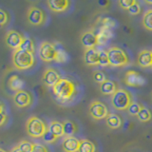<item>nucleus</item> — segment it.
<instances>
[{
    "mask_svg": "<svg viewBox=\"0 0 152 152\" xmlns=\"http://www.w3.org/2000/svg\"><path fill=\"white\" fill-rule=\"evenodd\" d=\"M75 92V86L70 80L61 78V80L53 87V93L61 101H68Z\"/></svg>",
    "mask_w": 152,
    "mask_h": 152,
    "instance_id": "obj_1",
    "label": "nucleus"
},
{
    "mask_svg": "<svg viewBox=\"0 0 152 152\" xmlns=\"http://www.w3.org/2000/svg\"><path fill=\"white\" fill-rule=\"evenodd\" d=\"M12 63L18 69H28L34 64V57L31 52L18 49L12 54Z\"/></svg>",
    "mask_w": 152,
    "mask_h": 152,
    "instance_id": "obj_2",
    "label": "nucleus"
},
{
    "mask_svg": "<svg viewBox=\"0 0 152 152\" xmlns=\"http://www.w3.org/2000/svg\"><path fill=\"white\" fill-rule=\"evenodd\" d=\"M131 103V95L125 89H117V91L112 95L111 104L117 110H126Z\"/></svg>",
    "mask_w": 152,
    "mask_h": 152,
    "instance_id": "obj_3",
    "label": "nucleus"
},
{
    "mask_svg": "<svg viewBox=\"0 0 152 152\" xmlns=\"http://www.w3.org/2000/svg\"><path fill=\"white\" fill-rule=\"evenodd\" d=\"M26 129L31 137L40 138L46 133L47 126L41 119L36 116H31L26 124Z\"/></svg>",
    "mask_w": 152,
    "mask_h": 152,
    "instance_id": "obj_4",
    "label": "nucleus"
},
{
    "mask_svg": "<svg viewBox=\"0 0 152 152\" xmlns=\"http://www.w3.org/2000/svg\"><path fill=\"white\" fill-rule=\"evenodd\" d=\"M109 66H125L128 64V57L126 52L118 47H112L107 50Z\"/></svg>",
    "mask_w": 152,
    "mask_h": 152,
    "instance_id": "obj_5",
    "label": "nucleus"
},
{
    "mask_svg": "<svg viewBox=\"0 0 152 152\" xmlns=\"http://www.w3.org/2000/svg\"><path fill=\"white\" fill-rule=\"evenodd\" d=\"M39 57L45 62L57 61L58 59V52L54 44L50 42H43L39 47Z\"/></svg>",
    "mask_w": 152,
    "mask_h": 152,
    "instance_id": "obj_6",
    "label": "nucleus"
},
{
    "mask_svg": "<svg viewBox=\"0 0 152 152\" xmlns=\"http://www.w3.org/2000/svg\"><path fill=\"white\" fill-rule=\"evenodd\" d=\"M89 114L95 120L107 119L108 116V109L104 103L100 101H93L89 107Z\"/></svg>",
    "mask_w": 152,
    "mask_h": 152,
    "instance_id": "obj_7",
    "label": "nucleus"
},
{
    "mask_svg": "<svg viewBox=\"0 0 152 152\" xmlns=\"http://www.w3.org/2000/svg\"><path fill=\"white\" fill-rule=\"evenodd\" d=\"M27 19L30 24L33 26H40L45 22V14L41 9L35 6H31L28 10Z\"/></svg>",
    "mask_w": 152,
    "mask_h": 152,
    "instance_id": "obj_8",
    "label": "nucleus"
},
{
    "mask_svg": "<svg viewBox=\"0 0 152 152\" xmlns=\"http://www.w3.org/2000/svg\"><path fill=\"white\" fill-rule=\"evenodd\" d=\"M24 41V37L16 31H10L6 36H5V43L10 48H12L14 50L20 49L22 43Z\"/></svg>",
    "mask_w": 152,
    "mask_h": 152,
    "instance_id": "obj_9",
    "label": "nucleus"
},
{
    "mask_svg": "<svg viewBox=\"0 0 152 152\" xmlns=\"http://www.w3.org/2000/svg\"><path fill=\"white\" fill-rule=\"evenodd\" d=\"M125 83L129 87H140V86L145 85V80L136 71L128 70L125 76Z\"/></svg>",
    "mask_w": 152,
    "mask_h": 152,
    "instance_id": "obj_10",
    "label": "nucleus"
},
{
    "mask_svg": "<svg viewBox=\"0 0 152 152\" xmlns=\"http://www.w3.org/2000/svg\"><path fill=\"white\" fill-rule=\"evenodd\" d=\"M61 80L60 74L53 69H48L43 74V82L47 86L53 88L54 86Z\"/></svg>",
    "mask_w": 152,
    "mask_h": 152,
    "instance_id": "obj_11",
    "label": "nucleus"
},
{
    "mask_svg": "<svg viewBox=\"0 0 152 152\" xmlns=\"http://www.w3.org/2000/svg\"><path fill=\"white\" fill-rule=\"evenodd\" d=\"M81 43L86 49H93L95 46H97V44H99L98 36L95 35L91 31H86L81 36Z\"/></svg>",
    "mask_w": 152,
    "mask_h": 152,
    "instance_id": "obj_12",
    "label": "nucleus"
},
{
    "mask_svg": "<svg viewBox=\"0 0 152 152\" xmlns=\"http://www.w3.org/2000/svg\"><path fill=\"white\" fill-rule=\"evenodd\" d=\"M14 104L19 107H26L31 104V97L25 90H20V91L15 92L13 96Z\"/></svg>",
    "mask_w": 152,
    "mask_h": 152,
    "instance_id": "obj_13",
    "label": "nucleus"
},
{
    "mask_svg": "<svg viewBox=\"0 0 152 152\" xmlns=\"http://www.w3.org/2000/svg\"><path fill=\"white\" fill-rule=\"evenodd\" d=\"M62 147L65 152H78L80 147V140L73 136L65 137L62 142Z\"/></svg>",
    "mask_w": 152,
    "mask_h": 152,
    "instance_id": "obj_14",
    "label": "nucleus"
},
{
    "mask_svg": "<svg viewBox=\"0 0 152 152\" xmlns=\"http://www.w3.org/2000/svg\"><path fill=\"white\" fill-rule=\"evenodd\" d=\"M84 62L88 66L99 65V50H97L95 48L86 49L84 52Z\"/></svg>",
    "mask_w": 152,
    "mask_h": 152,
    "instance_id": "obj_15",
    "label": "nucleus"
},
{
    "mask_svg": "<svg viewBox=\"0 0 152 152\" xmlns=\"http://www.w3.org/2000/svg\"><path fill=\"white\" fill-rule=\"evenodd\" d=\"M47 4L51 11L56 12H64L69 6V2L68 0H49Z\"/></svg>",
    "mask_w": 152,
    "mask_h": 152,
    "instance_id": "obj_16",
    "label": "nucleus"
},
{
    "mask_svg": "<svg viewBox=\"0 0 152 152\" xmlns=\"http://www.w3.org/2000/svg\"><path fill=\"white\" fill-rule=\"evenodd\" d=\"M138 65L142 68H149L151 66V62H152V54L151 50H142L139 55H138Z\"/></svg>",
    "mask_w": 152,
    "mask_h": 152,
    "instance_id": "obj_17",
    "label": "nucleus"
},
{
    "mask_svg": "<svg viewBox=\"0 0 152 152\" xmlns=\"http://www.w3.org/2000/svg\"><path fill=\"white\" fill-rule=\"evenodd\" d=\"M100 91L104 95H113L117 91L116 84L110 80L104 81V83L100 85Z\"/></svg>",
    "mask_w": 152,
    "mask_h": 152,
    "instance_id": "obj_18",
    "label": "nucleus"
},
{
    "mask_svg": "<svg viewBox=\"0 0 152 152\" xmlns=\"http://www.w3.org/2000/svg\"><path fill=\"white\" fill-rule=\"evenodd\" d=\"M106 123L107 126L110 128H113V129H116V128H120L122 126V119L120 118V116H118L117 114L114 113H109L108 116L106 119Z\"/></svg>",
    "mask_w": 152,
    "mask_h": 152,
    "instance_id": "obj_19",
    "label": "nucleus"
},
{
    "mask_svg": "<svg viewBox=\"0 0 152 152\" xmlns=\"http://www.w3.org/2000/svg\"><path fill=\"white\" fill-rule=\"evenodd\" d=\"M8 85L10 88L13 91H20V90H23V87H24V81L22 79H20L16 75H12L11 78L9 79Z\"/></svg>",
    "mask_w": 152,
    "mask_h": 152,
    "instance_id": "obj_20",
    "label": "nucleus"
},
{
    "mask_svg": "<svg viewBox=\"0 0 152 152\" xmlns=\"http://www.w3.org/2000/svg\"><path fill=\"white\" fill-rule=\"evenodd\" d=\"M49 128L50 129V131L57 137H62V136H65L64 134V126H63V123L58 122V121H52L50 123V125L49 126Z\"/></svg>",
    "mask_w": 152,
    "mask_h": 152,
    "instance_id": "obj_21",
    "label": "nucleus"
},
{
    "mask_svg": "<svg viewBox=\"0 0 152 152\" xmlns=\"http://www.w3.org/2000/svg\"><path fill=\"white\" fill-rule=\"evenodd\" d=\"M78 152H95V145L89 140H80V147Z\"/></svg>",
    "mask_w": 152,
    "mask_h": 152,
    "instance_id": "obj_22",
    "label": "nucleus"
},
{
    "mask_svg": "<svg viewBox=\"0 0 152 152\" xmlns=\"http://www.w3.org/2000/svg\"><path fill=\"white\" fill-rule=\"evenodd\" d=\"M63 126H64V134L66 137H71L73 136V134L77 130L76 126L74 125L73 122L71 121H65L63 122Z\"/></svg>",
    "mask_w": 152,
    "mask_h": 152,
    "instance_id": "obj_23",
    "label": "nucleus"
},
{
    "mask_svg": "<svg viewBox=\"0 0 152 152\" xmlns=\"http://www.w3.org/2000/svg\"><path fill=\"white\" fill-rule=\"evenodd\" d=\"M137 118L139 119V121H141V122H142V123L148 122V121L151 120V118H152L151 111H150L147 107H145L142 106V109H141V111H140L139 114L137 115Z\"/></svg>",
    "mask_w": 152,
    "mask_h": 152,
    "instance_id": "obj_24",
    "label": "nucleus"
},
{
    "mask_svg": "<svg viewBox=\"0 0 152 152\" xmlns=\"http://www.w3.org/2000/svg\"><path fill=\"white\" fill-rule=\"evenodd\" d=\"M142 25L148 31H152V9L146 11L142 16Z\"/></svg>",
    "mask_w": 152,
    "mask_h": 152,
    "instance_id": "obj_25",
    "label": "nucleus"
},
{
    "mask_svg": "<svg viewBox=\"0 0 152 152\" xmlns=\"http://www.w3.org/2000/svg\"><path fill=\"white\" fill-rule=\"evenodd\" d=\"M20 50H23L25 51L31 52V53H34V46H33V42L31 38L24 37V41L20 47Z\"/></svg>",
    "mask_w": 152,
    "mask_h": 152,
    "instance_id": "obj_26",
    "label": "nucleus"
},
{
    "mask_svg": "<svg viewBox=\"0 0 152 152\" xmlns=\"http://www.w3.org/2000/svg\"><path fill=\"white\" fill-rule=\"evenodd\" d=\"M16 146L21 152H31L33 149V144L28 141H22Z\"/></svg>",
    "mask_w": 152,
    "mask_h": 152,
    "instance_id": "obj_27",
    "label": "nucleus"
},
{
    "mask_svg": "<svg viewBox=\"0 0 152 152\" xmlns=\"http://www.w3.org/2000/svg\"><path fill=\"white\" fill-rule=\"evenodd\" d=\"M142 107V104H140L139 103L132 102L130 104V106L128 107L127 111H128V113L130 114V115H132V116H137L138 114H139V112L141 111Z\"/></svg>",
    "mask_w": 152,
    "mask_h": 152,
    "instance_id": "obj_28",
    "label": "nucleus"
},
{
    "mask_svg": "<svg viewBox=\"0 0 152 152\" xmlns=\"http://www.w3.org/2000/svg\"><path fill=\"white\" fill-rule=\"evenodd\" d=\"M99 65L102 66H109V59H108L107 51L99 50Z\"/></svg>",
    "mask_w": 152,
    "mask_h": 152,
    "instance_id": "obj_29",
    "label": "nucleus"
},
{
    "mask_svg": "<svg viewBox=\"0 0 152 152\" xmlns=\"http://www.w3.org/2000/svg\"><path fill=\"white\" fill-rule=\"evenodd\" d=\"M93 80L95 81L96 83L100 84L101 85L102 83H104V81H107V77L106 75H104V73L103 72V71H100V70H96L93 72Z\"/></svg>",
    "mask_w": 152,
    "mask_h": 152,
    "instance_id": "obj_30",
    "label": "nucleus"
},
{
    "mask_svg": "<svg viewBox=\"0 0 152 152\" xmlns=\"http://www.w3.org/2000/svg\"><path fill=\"white\" fill-rule=\"evenodd\" d=\"M57 139H58V137H57L54 133H52L50 128H47L46 133L44 134V136H43V140L46 142H54Z\"/></svg>",
    "mask_w": 152,
    "mask_h": 152,
    "instance_id": "obj_31",
    "label": "nucleus"
},
{
    "mask_svg": "<svg viewBox=\"0 0 152 152\" xmlns=\"http://www.w3.org/2000/svg\"><path fill=\"white\" fill-rule=\"evenodd\" d=\"M135 2H136L135 0H120V1H119V5H120L122 9L127 10V11H128V10H129V8Z\"/></svg>",
    "mask_w": 152,
    "mask_h": 152,
    "instance_id": "obj_32",
    "label": "nucleus"
},
{
    "mask_svg": "<svg viewBox=\"0 0 152 152\" xmlns=\"http://www.w3.org/2000/svg\"><path fill=\"white\" fill-rule=\"evenodd\" d=\"M140 12H141V7H140V4L138 3L137 1L129 8V10H128V12H129V14H131V15H136V14H139Z\"/></svg>",
    "mask_w": 152,
    "mask_h": 152,
    "instance_id": "obj_33",
    "label": "nucleus"
},
{
    "mask_svg": "<svg viewBox=\"0 0 152 152\" xmlns=\"http://www.w3.org/2000/svg\"><path fill=\"white\" fill-rule=\"evenodd\" d=\"M9 20L8 14L6 13V12L4 10H0V25L1 27H3L5 24H6Z\"/></svg>",
    "mask_w": 152,
    "mask_h": 152,
    "instance_id": "obj_34",
    "label": "nucleus"
},
{
    "mask_svg": "<svg viewBox=\"0 0 152 152\" xmlns=\"http://www.w3.org/2000/svg\"><path fill=\"white\" fill-rule=\"evenodd\" d=\"M31 152H49L48 148L41 144H33V149Z\"/></svg>",
    "mask_w": 152,
    "mask_h": 152,
    "instance_id": "obj_35",
    "label": "nucleus"
},
{
    "mask_svg": "<svg viewBox=\"0 0 152 152\" xmlns=\"http://www.w3.org/2000/svg\"><path fill=\"white\" fill-rule=\"evenodd\" d=\"M0 115H1V123H0V125L3 126L4 123L6 122V120H7V113H6V111H5V109H4L3 104H1V107H0Z\"/></svg>",
    "mask_w": 152,
    "mask_h": 152,
    "instance_id": "obj_36",
    "label": "nucleus"
},
{
    "mask_svg": "<svg viewBox=\"0 0 152 152\" xmlns=\"http://www.w3.org/2000/svg\"><path fill=\"white\" fill-rule=\"evenodd\" d=\"M11 152H21V151H20V149H19L17 146H15V147H13L12 150Z\"/></svg>",
    "mask_w": 152,
    "mask_h": 152,
    "instance_id": "obj_37",
    "label": "nucleus"
},
{
    "mask_svg": "<svg viewBox=\"0 0 152 152\" xmlns=\"http://www.w3.org/2000/svg\"><path fill=\"white\" fill-rule=\"evenodd\" d=\"M145 3H146V4H152V1H147V0H146Z\"/></svg>",
    "mask_w": 152,
    "mask_h": 152,
    "instance_id": "obj_38",
    "label": "nucleus"
},
{
    "mask_svg": "<svg viewBox=\"0 0 152 152\" xmlns=\"http://www.w3.org/2000/svg\"><path fill=\"white\" fill-rule=\"evenodd\" d=\"M0 152H7V151H5L4 149H2V148H1V149H0Z\"/></svg>",
    "mask_w": 152,
    "mask_h": 152,
    "instance_id": "obj_39",
    "label": "nucleus"
},
{
    "mask_svg": "<svg viewBox=\"0 0 152 152\" xmlns=\"http://www.w3.org/2000/svg\"><path fill=\"white\" fill-rule=\"evenodd\" d=\"M151 54H152V50H151ZM151 66H152V62H151Z\"/></svg>",
    "mask_w": 152,
    "mask_h": 152,
    "instance_id": "obj_40",
    "label": "nucleus"
}]
</instances>
